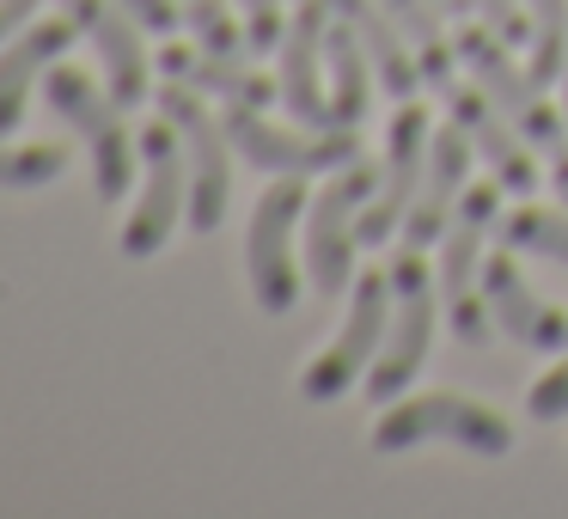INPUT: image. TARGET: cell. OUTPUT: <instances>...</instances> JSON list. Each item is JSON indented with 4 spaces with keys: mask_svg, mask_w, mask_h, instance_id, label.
Instances as JSON below:
<instances>
[{
    "mask_svg": "<svg viewBox=\"0 0 568 519\" xmlns=\"http://www.w3.org/2000/svg\"><path fill=\"white\" fill-rule=\"evenodd\" d=\"M160 74L184 80L196 92H214L226 104H245V111H270L282 99V80H263L257 68H245V55H214V50H160Z\"/></svg>",
    "mask_w": 568,
    "mask_h": 519,
    "instance_id": "cell-18",
    "label": "cell"
},
{
    "mask_svg": "<svg viewBox=\"0 0 568 519\" xmlns=\"http://www.w3.org/2000/svg\"><path fill=\"white\" fill-rule=\"evenodd\" d=\"M373 184L379 177L361 160H348L331 184L312 196L306 208V275H312V299H336L348 294V275H355V214L373 202Z\"/></svg>",
    "mask_w": 568,
    "mask_h": 519,
    "instance_id": "cell-7",
    "label": "cell"
},
{
    "mask_svg": "<svg viewBox=\"0 0 568 519\" xmlns=\"http://www.w3.org/2000/svg\"><path fill=\"white\" fill-rule=\"evenodd\" d=\"M458 62H465L470 86L489 92L495 111H501L507 123H514L519 135L531 141V147H544V153H568V123L538 99V92H544L538 80L519 74V68L507 62V50H501V38H495V31H458Z\"/></svg>",
    "mask_w": 568,
    "mask_h": 519,
    "instance_id": "cell-10",
    "label": "cell"
},
{
    "mask_svg": "<svg viewBox=\"0 0 568 519\" xmlns=\"http://www.w3.org/2000/svg\"><path fill=\"white\" fill-rule=\"evenodd\" d=\"M531 13V80L556 86V74H568V0H526Z\"/></svg>",
    "mask_w": 568,
    "mask_h": 519,
    "instance_id": "cell-23",
    "label": "cell"
},
{
    "mask_svg": "<svg viewBox=\"0 0 568 519\" xmlns=\"http://www.w3.org/2000/svg\"><path fill=\"white\" fill-rule=\"evenodd\" d=\"M550 184H556V196L568 202V153H556V172H550Z\"/></svg>",
    "mask_w": 568,
    "mask_h": 519,
    "instance_id": "cell-32",
    "label": "cell"
},
{
    "mask_svg": "<svg viewBox=\"0 0 568 519\" xmlns=\"http://www.w3.org/2000/svg\"><path fill=\"white\" fill-rule=\"evenodd\" d=\"M434 7H440V13H446V19H465V13H470V7H477V0H434Z\"/></svg>",
    "mask_w": 568,
    "mask_h": 519,
    "instance_id": "cell-33",
    "label": "cell"
},
{
    "mask_svg": "<svg viewBox=\"0 0 568 519\" xmlns=\"http://www.w3.org/2000/svg\"><path fill=\"white\" fill-rule=\"evenodd\" d=\"M428 141H434L428 111H422L416 99H404L392 116V135H385V172H379V184H373V202L361 208V226H355L361 245H385V238L409 221V202H416L422 172H428Z\"/></svg>",
    "mask_w": 568,
    "mask_h": 519,
    "instance_id": "cell-12",
    "label": "cell"
},
{
    "mask_svg": "<svg viewBox=\"0 0 568 519\" xmlns=\"http://www.w3.org/2000/svg\"><path fill=\"white\" fill-rule=\"evenodd\" d=\"M392 294H397L392 330H385L379 360L367 367V397H373V404H397V397H404V385L416 379L422 360H428V343H434V294H440V287L428 282V269H422V251H409V245L397 251Z\"/></svg>",
    "mask_w": 568,
    "mask_h": 519,
    "instance_id": "cell-8",
    "label": "cell"
},
{
    "mask_svg": "<svg viewBox=\"0 0 568 519\" xmlns=\"http://www.w3.org/2000/svg\"><path fill=\"white\" fill-rule=\"evenodd\" d=\"M68 19L92 38L104 62V80H111V99L123 111H135L148 99V50H141V19L123 13L116 0H68Z\"/></svg>",
    "mask_w": 568,
    "mask_h": 519,
    "instance_id": "cell-15",
    "label": "cell"
},
{
    "mask_svg": "<svg viewBox=\"0 0 568 519\" xmlns=\"http://www.w3.org/2000/svg\"><path fill=\"white\" fill-rule=\"evenodd\" d=\"M562 86H568V74H562Z\"/></svg>",
    "mask_w": 568,
    "mask_h": 519,
    "instance_id": "cell-34",
    "label": "cell"
},
{
    "mask_svg": "<svg viewBox=\"0 0 568 519\" xmlns=\"http://www.w3.org/2000/svg\"><path fill=\"white\" fill-rule=\"evenodd\" d=\"M43 0H0V43L7 38H19V26H26L31 13H38Z\"/></svg>",
    "mask_w": 568,
    "mask_h": 519,
    "instance_id": "cell-31",
    "label": "cell"
},
{
    "mask_svg": "<svg viewBox=\"0 0 568 519\" xmlns=\"http://www.w3.org/2000/svg\"><path fill=\"white\" fill-rule=\"evenodd\" d=\"M221 123H226V141H233V153H245L257 172L306 177V172H343L348 160H361L355 129H312V135H294V129H275L270 116L245 111V104H233Z\"/></svg>",
    "mask_w": 568,
    "mask_h": 519,
    "instance_id": "cell-11",
    "label": "cell"
},
{
    "mask_svg": "<svg viewBox=\"0 0 568 519\" xmlns=\"http://www.w3.org/2000/svg\"><path fill=\"white\" fill-rule=\"evenodd\" d=\"M324 26H331V7H324V0H306L294 13V26H287V38H282V104L294 111V123H306V129H343L331 92H324V80H318Z\"/></svg>",
    "mask_w": 568,
    "mask_h": 519,
    "instance_id": "cell-14",
    "label": "cell"
},
{
    "mask_svg": "<svg viewBox=\"0 0 568 519\" xmlns=\"http://www.w3.org/2000/svg\"><path fill=\"white\" fill-rule=\"evenodd\" d=\"M324 68H331V104H336V123L355 129L367 123L373 111V55L367 43H361V31L348 26V19L331 13V26H324Z\"/></svg>",
    "mask_w": 568,
    "mask_h": 519,
    "instance_id": "cell-21",
    "label": "cell"
},
{
    "mask_svg": "<svg viewBox=\"0 0 568 519\" xmlns=\"http://www.w3.org/2000/svg\"><path fill=\"white\" fill-rule=\"evenodd\" d=\"M116 7H123V13H135L141 31H160V38H172V26H178L172 0H116Z\"/></svg>",
    "mask_w": 568,
    "mask_h": 519,
    "instance_id": "cell-30",
    "label": "cell"
},
{
    "mask_svg": "<svg viewBox=\"0 0 568 519\" xmlns=\"http://www.w3.org/2000/svg\"><path fill=\"white\" fill-rule=\"evenodd\" d=\"M245 13V31H251V50H282L287 26H282V0H239Z\"/></svg>",
    "mask_w": 568,
    "mask_h": 519,
    "instance_id": "cell-28",
    "label": "cell"
},
{
    "mask_svg": "<svg viewBox=\"0 0 568 519\" xmlns=\"http://www.w3.org/2000/svg\"><path fill=\"white\" fill-rule=\"evenodd\" d=\"M446 111H453V123L470 135V147L489 160L495 184L514 190V196H531V184H538V165H531V141L519 135L514 123H507L501 111H495V99L483 86H446Z\"/></svg>",
    "mask_w": 568,
    "mask_h": 519,
    "instance_id": "cell-13",
    "label": "cell"
},
{
    "mask_svg": "<svg viewBox=\"0 0 568 519\" xmlns=\"http://www.w3.org/2000/svg\"><path fill=\"white\" fill-rule=\"evenodd\" d=\"M495 202H501V184H470L453 208V226L440 238V269H434V287H440L446 324L465 348H489L495 336V312L483 299V233L495 221Z\"/></svg>",
    "mask_w": 568,
    "mask_h": 519,
    "instance_id": "cell-1",
    "label": "cell"
},
{
    "mask_svg": "<svg viewBox=\"0 0 568 519\" xmlns=\"http://www.w3.org/2000/svg\"><path fill=\"white\" fill-rule=\"evenodd\" d=\"M465 172H470V135H465L458 123L434 129V141H428V172H422V190H416V202H409V221H404V245H409V251L446 238L453 208H458V196H465Z\"/></svg>",
    "mask_w": 568,
    "mask_h": 519,
    "instance_id": "cell-17",
    "label": "cell"
},
{
    "mask_svg": "<svg viewBox=\"0 0 568 519\" xmlns=\"http://www.w3.org/2000/svg\"><path fill=\"white\" fill-rule=\"evenodd\" d=\"M526 409H531V421H562L568 416V348H562V360H556V367L531 385Z\"/></svg>",
    "mask_w": 568,
    "mask_h": 519,
    "instance_id": "cell-27",
    "label": "cell"
},
{
    "mask_svg": "<svg viewBox=\"0 0 568 519\" xmlns=\"http://www.w3.org/2000/svg\"><path fill=\"white\" fill-rule=\"evenodd\" d=\"M160 116L178 129L184 141V165H190V233L209 238L226 221V196H233V141L226 123H214L202 111V92L184 80H165L160 92Z\"/></svg>",
    "mask_w": 568,
    "mask_h": 519,
    "instance_id": "cell-5",
    "label": "cell"
},
{
    "mask_svg": "<svg viewBox=\"0 0 568 519\" xmlns=\"http://www.w3.org/2000/svg\"><path fill=\"white\" fill-rule=\"evenodd\" d=\"M483 299H489V312H495V330H507V343L531 348V355L568 348V318L550 306V299L531 294L526 275H519V263L507 257V251L483 263Z\"/></svg>",
    "mask_w": 568,
    "mask_h": 519,
    "instance_id": "cell-16",
    "label": "cell"
},
{
    "mask_svg": "<svg viewBox=\"0 0 568 519\" xmlns=\"http://www.w3.org/2000/svg\"><path fill=\"white\" fill-rule=\"evenodd\" d=\"M385 13L397 19V31H404L409 43H416V62H422V80L428 86H453V50L458 43H446V26H440V7L434 0H379Z\"/></svg>",
    "mask_w": 568,
    "mask_h": 519,
    "instance_id": "cell-22",
    "label": "cell"
},
{
    "mask_svg": "<svg viewBox=\"0 0 568 519\" xmlns=\"http://www.w3.org/2000/svg\"><path fill=\"white\" fill-rule=\"evenodd\" d=\"M392 299H397L392 294V269H385V275L379 269H361V282L348 287L343 330H336L331 348L300 373V397H306V404H336V397H343L348 385L379 360L385 330H392Z\"/></svg>",
    "mask_w": 568,
    "mask_h": 519,
    "instance_id": "cell-6",
    "label": "cell"
},
{
    "mask_svg": "<svg viewBox=\"0 0 568 519\" xmlns=\"http://www.w3.org/2000/svg\"><path fill=\"white\" fill-rule=\"evenodd\" d=\"M477 13L489 19V31L501 43H531V13L526 0H477Z\"/></svg>",
    "mask_w": 568,
    "mask_h": 519,
    "instance_id": "cell-29",
    "label": "cell"
},
{
    "mask_svg": "<svg viewBox=\"0 0 568 519\" xmlns=\"http://www.w3.org/2000/svg\"><path fill=\"white\" fill-rule=\"evenodd\" d=\"M43 99H50V111L62 116L80 141H87L92 177H99V196L104 202L129 196V177H135V147H141V141L123 135V104H116L111 92L92 86L80 68H62V62L43 74Z\"/></svg>",
    "mask_w": 568,
    "mask_h": 519,
    "instance_id": "cell-3",
    "label": "cell"
},
{
    "mask_svg": "<svg viewBox=\"0 0 568 519\" xmlns=\"http://www.w3.org/2000/svg\"><path fill=\"white\" fill-rule=\"evenodd\" d=\"M68 165V153L55 141H31V147H13L0 135V190H38V184H55Z\"/></svg>",
    "mask_w": 568,
    "mask_h": 519,
    "instance_id": "cell-25",
    "label": "cell"
},
{
    "mask_svg": "<svg viewBox=\"0 0 568 519\" xmlns=\"http://www.w3.org/2000/svg\"><path fill=\"white\" fill-rule=\"evenodd\" d=\"M312 208L306 184L300 177H275L270 190L257 196V208H251V233H245V275H251V299H257V312H270V318H287L300 299V263H294V226L300 214Z\"/></svg>",
    "mask_w": 568,
    "mask_h": 519,
    "instance_id": "cell-4",
    "label": "cell"
},
{
    "mask_svg": "<svg viewBox=\"0 0 568 519\" xmlns=\"http://www.w3.org/2000/svg\"><path fill=\"white\" fill-rule=\"evenodd\" d=\"M428 440H446V446L477 452V458H507L514 452L507 416H495L489 404L458 397V391L409 397V404H392L379 421H373V452H409V446H428Z\"/></svg>",
    "mask_w": 568,
    "mask_h": 519,
    "instance_id": "cell-2",
    "label": "cell"
},
{
    "mask_svg": "<svg viewBox=\"0 0 568 519\" xmlns=\"http://www.w3.org/2000/svg\"><path fill=\"white\" fill-rule=\"evenodd\" d=\"M324 7L361 31V43H367V55H373V74H379V86L392 92V99H416V92H422V62H409V38L397 31V19L385 13L379 0H324Z\"/></svg>",
    "mask_w": 568,
    "mask_h": 519,
    "instance_id": "cell-20",
    "label": "cell"
},
{
    "mask_svg": "<svg viewBox=\"0 0 568 519\" xmlns=\"http://www.w3.org/2000/svg\"><path fill=\"white\" fill-rule=\"evenodd\" d=\"M501 245L526 251V257H544V263H562L568 269V221L550 214V208H519L514 221L501 226Z\"/></svg>",
    "mask_w": 568,
    "mask_h": 519,
    "instance_id": "cell-24",
    "label": "cell"
},
{
    "mask_svg": "<svg viewBox=\"0 0 568 519\" xmlns=\"http://www.w3.org/2000/svg\"><path fill=\"white\" fill-rule=\"evenodd\" d=\"M141 160H148V177H141V196H135V214L123 226V257H153V251L172 245L178 221L190 214V165H184V141L178 129L165 123H148L141 129Z\"/></svg>",
    "mask_w": 568,
    "mask_h": 519,
    "instance_id": "cell-9",
    "label": "cell"
},
{
    "mask_svg": "<svg viewBox=\"0 0 568 519\" xmlns=\"http://www.w3.org/2000/svg\"><path fill=\"white\" fill-rule=\"evenodd\" d=\"M184 19H190L202 50H214V55H245L251 50V31L233 19L226 0H184Z\"/></svg>",
    "mask_w": 568,
    "mask_h": 519,
    "instance_id": "cell-26",
    "label": "cell"
},
{
    "mask_svg": "<svg viewBox=\"0 0 568 519\" xmlns=\"http://www.w3.org/2000/svg\"><path fill=\"white\" fill-rule=\"evenodd\" d=\"M74 19H43V26H31L26 38L13 43V50L0 55V135H13L19 129V116H26V99H31V86H38L43 74H50L55 62H62V50L74 43Z\"/></svg>",
    "mask_w": 568,
    "mask_h": 519,
    "instance_id": "cell-19",
    "label": "cell"
}]
</instances>
